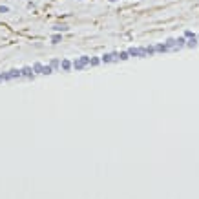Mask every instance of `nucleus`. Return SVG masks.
I'll return each mask as SVG.
<instances>
[{"label": "nucleus", "instance_id": "obj_1", "mask_svg": "<svg viewBox=\"0 0 199 199\" xmlns=\"http://www.w3.org/2000/svg\"><path fill=\"white\" fill-rule=\"evenodd\" d=\"M90 57H88V55H80L79 59H75L73 60V70H75V71H80V70H84V68H86V66H88V64H90Z\"/></svg>", "mask_w": 199, "mask_h": 199}, {"label": "nucleus", "instance_id": "obj_2", "mask_svg": "<svg viewBox=\"0 0 199 199\" xmlns=\"http://www.w3.org/2000/svg\"><path fill=\"white\" fill-rule=\"evenodd\" d=\"M100 59H102V62H104V64H108V62H117V60H121V59H119V53H117V51H112V53H104V55H102Z\"/></svg>", "mask_w": 199, "mask_h": 199}, {"label": "nucleus", "instance_id": "obj_3", "mask_svg": "<svg viewBox=\"0 0 199 199\" xmlns=\"http://www.w3.org/2000/svg\"><path fill=\"white\" fill-rule=\"evenodd\" d=\"M35 75H37V73L33 71V68H31V66H24V68H22V77L33 80V79H35Z\"/></svg>", "mask_w": 199, "mask_h": 199}, {"label": "nucleus", "instance_id": "obj_4", "mask_svg": "<svg viewBox=\"0 0 199 199\" xmlns=\"http://www.w3.org/2000/svg\"><path fill=\"white\" fill-rule=\"evenodd\" d=\"M197 44H199V37L197 35H192V37H188L186 39V48H197Z\"/></svg>", "mask_w": 199, "mask_h": 199}, {"label": "nucleus", "instance_id": "obj_5", "mask_svg": "<svg viewBox=\"0 0 199 199\" xmlns=\"http://www.w3.org/2000/svg\"><path fill=\"white\" fill-rule=\"evenodd\" d=\"M20 77H22V70H9L7 71V80L20 79Z\"/></svg>", "mask_w": 199, "mask_h": 199}, {"label": "nucleus", "instance_id": "obj_6", "mask_svg": "<svg viewBox=\"0 0 199 199\" xmlns=\"http://www.w3.org/2000/svg\"><path fill=\"white\" fill-rule=\"evenodd\" d=\"M60 68H62V71H70V70L73 68V62L70 59H62L60 60Z\"/></svg>", "mask_w": 199, "mask_h": 199}, {"label": "nucleus", "instance_id": "obj_7", "mask_svg": "<svg viewBox=\"0 0 199 199\" xmlns=\"http://www.w3.org/2000/svg\"><path fill=\"white\" fill-rule=\"evenodd\" d=\"M51 29H53V31H57V33H64V31H68V29H70V26H68V24H62V22H60V24H55V26H53Z\"/></svg>", "mask_w": 199, "mask_h": 199}, {"label": "nucleus", "instance_id": "obj_8", "mask_svg": "<svg viewBox=\"0 0 199 199\" xmlns=\"http://www.w3.org/2000/svg\"><path fill=\"white\" fill-rule=\"evenodd\" d=\"M155 51H159V53H166V51H170V46H168L166 42H163V44H155Z\"/></svg>", "mask_w": 199, "mask_h": 199}, {"label": "nucleus", "instance_id": "obj_9", "mask_svg": "<svg viewBox=\"0 0 199 199\" xmlns=\"http://www.w3.org/2000/svg\"><path fill=\"white\" fill-rule=\"evenodd\" d=\"M183 46H186V37H184V35L176 39V51H177V49H181Z\"/></svg>", "mask_w": 199, "mask_h": 199}, {"label": "nucleus", "instance_id": "obj_10", "mask_svg": "<svg viewBox=\"0 0 199 199\" xmlns=\"http://www.w3.org/2000/svg\"><path fill=\"white\" fill-rule=\"evenodd\" d=\"M128 53H130V57H141V48L132 46V48H128Z\"/></svg>", "mask_w": 199, "mask_h": 199}, {"label": "nucleus", "instance_id": "obj_11", "mask_svg": "<svg viewBox=\"0 0 199 199\" xmlns=\"http://www.w3.org/2000/svg\"><path fill=\"white\" fill-rule=\"evenodd\" d=\"M33 71L42 75V73H44V64H40V62H35V64H33Z\"/></svg>", "mask_w": 199, "mask_h": 199}, {"label": "nucleus", "instance_id": "obj_12", "mask_svg": "<svg viewBox=\"0 0 199 199\" xmlns=\"http://www.w3.org/2000/svg\"><path fill=\"white\" fill-rule=\"evenodd\" d=\"M49 64H51V68L57 71V70H60V60L59 59H51L49 60Z\"/></svg>", "mask_w": 199, "mask_h": 199}, {"label": "nucleus", "instance_id": "obj_13", "mask_svg": "<svg viewBox=\"0 0 199 199\" xmlns=\"http://www.w3.org/2000/svg\"><path fill=\"white\" fill-rule=\"evenodd\" d=\"M53 71H55V70L51 68V64H46V66H44V73H42V75H51Z\"/></svg>", "mask_w": 199, "mask_h": 199}, {"label": "nucleus", "instance_id": "obj_14", "mask_svg": "<svg viewBox=\"0 0 199 199\" xmlns=\"http://www.w3.org/2000/svg\"><path fill=\"white\" fill-rule=\"evenodd\" d=\"M59 42H62V37H60L59 33L55 31V35L51 37V44H59Z\"/></svg>", "mask_w": 199, "mask_h": 199}, {"label": "nucleus", "instance_id": "obj_15", "mask_svg": "<svg viewBox=\"0 0 199 199\" xmlns=\"http://www.w3.org/2000/svg\"><path fill=\"white\" fill-rule=\"evenodd\" d=\"M119 59H121V60H128V59H130V53H128V49H126V51H121V53H119Z\"/></svg>", "mask_w": 199, "mask_h": 199}, {"label": "nucleus", "instance_id": "obj_16", "mask_svg": "<svg viewBox=\"0 0 199 199\" xmlns=\"http://www.w3.org/2000/svg\"><path fill=\"white\" fill-rule=\"evenodd\" d=\"M100 62H102V59H99V57H91V60H90L91 66H99Z\"/></svg>", "mask_w": 199, "mask_h": 199}, {"label": "nucleus", "instance_id": "obj_17", "mask_svg": "<svg viewBox=\"0 0 199 199\" xmlns=\"http://www.w3.org/2000/svg\"><path fill=\"white\" fill-rule=\"evenodd\" d=\"M146 51H148V57H152L155 53V46H146Z\"/></svg>", "mask_w": 199, "mask_h": 199}, {"label": "nucleus", "instance_id": "obj_18", "mask_svg": "<svg viewBox=\"0 0 199 199\" xmlns=\"http://www.w3.org/2000/svg\"><path fill=\"white\" fill-rule=\"evenodd\" d=\"M166 44L170 46V49H176V39H168L166 40Z\"/></svg>", "mask_w": 199, "mask_h": 199}, {"label": "nucleus", "instance_id": "obj_19", "mask_svg": "<svg viewBox=\"0 0 199 199\" xmlns=\"http://www.w3.org/2000/svg\"><path fill=\"white\" fill-rule=\"evenodd\" d=\"M7 11H9L7 6H0V13H7Z\"/></svg>", "mask_w": 199, "mask_h": 199}, {"label": "nucleus", "instance_id": "obj_20", "mask_svg": "<svg viewBox=\"0 0 199 199\" xmlns=\"http://www.w3.org/2000/svg\"><path fill=\"white\" fill-rule=\"evenodd\" d=\"M192 35H194V33H192L190 29H186V31H184V37H186V39H188V37H192Z\"/></svg>", "mask_w": 199, "mask_h": 199}, {"label": "nucleus", "instance_id": "obj_21", "mask_svg": "<svg viewBox=\"0 0 199 199\" xmlns=\"http://www.w3.org/2000/svg\"><path fill=\"white\" fill-rule=\"evenodd\" d=\"M108 2H113V4H115V2H119V0H108Z\"/></svg>", "mask_w": 199, "mask_h": 199}, {"label": "nucleus", "instance_id": "obj_22", "mask_svg": "<svg viewBox=\"0 0 199 199\" xmlns=\"http://www.w3.org/2000/svg\"><path fill=\"white\" fill-rule=\"evenodd\" d=\"M197 37H199V33H197Z\"/></svg>", "mask_w": 199, "mask_h": 199}, {"label": "nucleus", "instance_id": "obj_23", "mask_svg": "<svg viewBox=\"0 0 199 199\" xmlns=\"http://www.w3.org/2000/svg\"><path fill=\"white\" fill-rule=\"evenodd\" d=\"M80 2H82V0H80Z\"/></svg>", "mask_w": 199, "mask_h": 199}]
</instances>
